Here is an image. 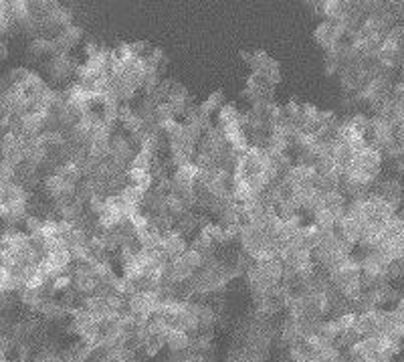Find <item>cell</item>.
<instances>
[{
	"label": "cell",
	"mask_w": 404,
	"mask_h": 362,
	"mask_svg": "<svg viewBox=\"0 0 404 362\" xmlns=\"http://www.w3.org/2000/svg\"><path fill=\"white\" fill-rule=\"evenodd\" d=\"M77 69H79V65L75 63L69 53L55 55L45 65V71L53 83H67L71 79V75H77Z\"/></svg>",
	"instance_id": "cell-1"
},
{
	"label": "cell",
	"mask_w": 404,
	"mask_h": 362,
	"mask_svg": "<svg viewBox=\"0 0 404 362\" xmlns=\"http://www.w3.org/2000/svg\"><path fill=\"white\" fill-rule=\"evenodd\" d=\"M372 196H378L392 209L401 211V205L404 203V184L399 179H380L372 188Z\"/></svg>",
	"instance_id": "cell-2"
},
{
	"label": "cell",
	"mask_w": 404,
	"mask_h": 362,
	"mask_svg": "<svg viewBox=\"0 0 404 362\" xmlns=\"http://www.w3.org/2000/svg\"><path fill=\"white\" fill-rule=\"evenodd\" d=\"M170 265H172V271H174L178 282H188L202 267V257H200V253H196L192 247H188L180 257L170 261Z\"/></svg>",
	"instance_id": "cell-3"
},
{
	"label": "cell",
	"mask_w": 404,
	"mask_h": 362,
	"mask_svg": "<svg viewBox=\"0 0 404 362\" xmlns=\"http://www.w3.org/2000/svg\"><path fill=\"white\" fill-rule=\"evenodd\" d=\"M160 247H162V251L166 253V257H168L170 261H174L176 257H180V255L188 249V243H186V237H184V235L176 233V231H170V233L162 235Z\"/></svg>",
	"instance_id": "cell-4"
},
{
	"label": "cell",
	"mask_w": 404,
	"mask_h": 362,
	"mask_svg": "<svg viewBox=\"0 0 404 362\" xmlns=\"http://www.w3.org/2000/svg\"><path fill=\"white\" fill-rule=\"evenodd\" d=\"M83 35L85 33H83V29L79 25H69V27H65L59 35L55 36V43H57L61 53H69L71 49H75L83 41Z\"/></svg>",
	"instance_id": "cell-5"
},
{
	"label": "cell",
	"mask_w": 404,
	"mask_h": 362,
	"mask_svg": "<svg viewBox=\"0 0 404 362\" xmlns=\"http://www.w3.org/2000/svg\"><path fill=\"white\" fill-rule=\"evenodd\" d=\"M164 348H168V354H178L190 348V336L180 330H168L164 334Z\"/></svg>",
	"instance_id": "cell-6"
},
{
	"label": "cell",
	"mask_w": 404,
	"mask_h": 362,
	"mask_svg": "<svg viewBox=\"0 0 404 362\" xmlns=\"http://www.w3.org/2000/svg\"><path fill=\"white\" fill-rule=\"evenodd\" d=\"M346 207H348V199L340 190L324 194V211H328L335 220H340L346 215Z\"/></svg>",
	"instance_id": "cell-7"
},
{
	"label": "cell",
	"mask_w": 404,
	"mask_h": 362,
	"mask_svg": "<svg viewBox=\"0 0 404 362\" xmlns=\"http://www.w3.org/2000/svg\"><path fill=\"white\" fill-rule=\"evenodd\" d=\"M374 293V297H376V304H378V308H386V306H396L399 304V299L403 297V293L399 288H394L390 282L388 284H382V286H378L376 290H372Z\"/></svg>",
	"instance_id": "cell-8"
},
{
	"label": "cell",
	"mask_w": 404,
	"mask_h": 362,
	"mask_svg": "<svg viewBox=\"0 0 404 362\" xmlns=\"http://www.w3.org/2000/svg\"><path fill=\"white\" fill-rule=\"evenodd\" d=\"M128 182L132 184V186H138V188H142L144 192H147L150 188H154V177H152V172L150 170H138V168H130L128 170Z\"/></svg>",
	"instance_id": "cell-9"
},
{
	"label": "cell",
	"mask_w": 404,
	"mask_h": 362,
	"mask_svg": "<svg viewBox=\"0 0 404 362\" xmlns=\"http://www.w3.org/2000/svg\"><path fill=\"white\" fill-rule=\"evenodd\" d=\"M241 109L237 104H226L224 108L217 113V120H219V126L221 128H226L230 124H241Z\"/></svg>",
	"instance_id": "cell-10"
},
{
	"label": "cell",
	"mask_w": 404,
	"mask_h": 362,
	"mask_svg": "<svg viewBox=\"0 0 404 362\" xmlns=\"http://www.w3.org/2000/svg\"><path fill=\"white\" fill-rule=\"evenodd\" d=\"M202 106L209 109L211 113H215V111L219 113V111L226 106V98H224V93H222L221 89H219V91H213V93L202 102Z\"/></svg>",
	"instance_id": "cell-11"
},
{
	"label": "cell",
	"mask_w": 404,
	"mask_h": 362,
	"mask_svg": "<svg viewBox=\"0 0 404 362\" xmlns=\"http://www.w3.org/2000/svg\"><path fill=\"white\" fill-rule=\"evenodd\" d=\"M156 160H158V158H154L152 154H147L144 150H138L136 156H134V160H132V168H138V170H152V166H154Z\"/></svg>",
	"instance_id": "cell-12"
},
{
	"label": "cell",
	"mask_w": 404,
	"mask_h": 362,
	"mask_svg": "<svg viewBox=\"0 0 404 362\" xmlns=\"http://www.w3.org/2000/svg\"><path fill=\"white\" fill-rule=\"evenodd\" d=\"M31 69H27V67H23V65H19V67H12V69H8L6 75H8V79H10V83L14 85V87H21L27 79H29V75H31Z\"/></svg>",
	"instance_id": "cell-13"
},
{
	"label": "cell",
	"mask_w": 404,
	"mask_h": 362,
	"mask_svg": "<svg viewBox=\"0 0 404 362\" xmlns=\"http://www.w3.org/2000/svg\"><path fill=\"white\" fill-rule=\"evenodd\" d=\"M388 280L403 282L404 280V257H396L388 263Z\"/></svg>",
	"instance_id": "cell-14"
},
{
	"label": "cell",
	"mask_w": 404,
	"mask_h": 362,
	"mask_svg": "<svg viewBox=\"0 0 404 362\" xmlns=\"http://www.w3.org/2000/svg\"><path fill=\"white\" fill-rule=\"evenodd\" d=\"M8 265H10V255H8V249H6V245H4V241L0 239V269H8Z\"/></svg>",
	"instance_id": "cell-15"
},
{
	"label": "cell",
	"mask_w": 404,
	"mask_h": 362,
	"mask_svg": "<svg viewBox=\"0 0 404 362\" xmlns=\"http://www.w3.org/2000/svg\"><path fill=\"white\" fill-rule=\"evenodd\" d=\"M394 168H396L399 174H403L404 177V156H401L399 160H394Z\"/></svg>",
	"instance_id": "cell-16"
},
{
	"label": "cell",
	"mask_w": 404,
	"mask_h": 362,
	"mask_svg": "<svg viewBox=\"0 0 404 362\" xmlns=\"http://www.w3.org/2000/svg\"><path fill=\"white\" fill-rule=\"evenodd\" d=\"M6 57H8V47L4 41H0V61H4Z\"/></svg>",
	"instance_id": "cell-17"
},
{
	"label": "cell",
	"mask_w": 404,
	"mask_h": 362,
	"mask_svg": "<svg viewBox=\"0 0 404 362\" xmlns=\"http://www.w3.org/2000/svg\"><path fill=\"white\" fill-rule=\"evenodd\" d=\"M394 310H396L399 314H403V316H404V293H403V297L399 299V304L394 306Z\"/></svg>",
	"instance_id": "cell-18"
},
{
	"label": "cell",
	"mask_w": 404,
	"mask_h": 362,
	"mask_svg": "<svg viewBox=\"0 0 404 362\" xmlns=\"http://www.w3.org/2000/svg\"><path fill=\"white\" fill-rule=\"evenodd\" d=\"M6 213H8V209H6V205H4V203H0V223L4 220V217H6Z\"/></svg>",
	"instance_id": "cell-19"
},
{
	"label": "cell",
	"mask_w": 404,
	"mask_h": 362,
	"mask_svg": "<svg viewBox=\"0 0 404 362\" xmlns=\"http://www.w3.org/2000/svg\"><path fill=\"white\" fill-rule=\"evenodd\" d=\"M396 215H399V218H401V220H403V225H404V207H401V211H399V213H396Z\"/></svg>",
	"instance_id": "cell-20"
}]
</instances>
